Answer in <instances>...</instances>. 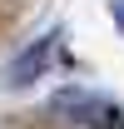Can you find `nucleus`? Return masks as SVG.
Here are the masks:
<instances>
[{"label":"nucleus","instance_id":"1","mask_svg":"<svg viewBox=\"0 0 124 129\" xmlns=\"http://www.w3.org/2000/svg\"><path fill=\"white\" fill-rule=\"evenodd\" d=\"M50 104H55V114L75 119V124H89V129H124V114L114 109L104 94H94V89H79V84H65V89L50 99Z\"/></svg>","mask_w":124,"mask_h":129},{"label":"nucleus","instance_id":"3","mask_svg":"<svg viewBox=\"0 0 124 129\" xmlns=\"http://www.w3.org/2000/svg\"><path fill=\"white\" fill-rule=\"evenodd\" d=\"M114 25L124 30V0H114Z\"/></svg>","mask_w":124,"mask_h":129},{"label":"nucleus","instance_id":"2","mask_svg":"<svg viewBox=\"0 0 124 129\" xmlns=\"http://www.w3.org/2000/svg\"><path fill=\"white\" fill-rule=\"evenodd\" d=\"M55 50H60V35H40L35 45H25L15 60L5 64V84H10V89H20V84H35V80H40V70L55 60Z\"/></svg>","mask_w":124,"mask_h":129}]
</instances>
